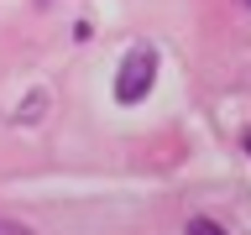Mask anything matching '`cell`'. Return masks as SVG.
Returning <instances> with one entry per match:
<instances>
[{
    "label": "cell",
    "instance_id": "2",
    "mask_svg": "<svg viewBox=\"0 0 251 235\" xmlns=\"http://www.w3.org/2000/svg\"><path fill=\"white\" fill-rule=\"evenodd\" d=\"M188 235H225V230H220L215 219H194V225H188Z\"/></svg>",
    "mask_w": 251,
    "mask_h": 235
},
{
    "label": "cell",
    "instance_id": "4",
    "mask_svg": "<svg viewBox=\"0 0 251 235\" xmlns=\"http://www.w3.org/2000/svg\"><path fill=\"white\" fill-rule=\"evenodd\" d=\"M246 5H251V0H246Z\"/></svg>",
    "mask_w": 251,
    "mask_h": 235
},
{
    "label": "cell",
    "instance_id": "3",
    "mask_svg": "<svg viewBox=\"0 0 251 235\" xmlns=\"http://www.w3.org/2000/svg\"><path fill=\"white\" fill-rule=\"evenodd\" d=\"M246 152H251V131H246Z\"/></svg>",
    "mask_w": 251,
    "mask_h": 235
},
{
    "label": "cell",
    "instance_id": "1",
    "mask_svg": "<svg viewBox=\"0 0 251 235\" xmlns=\"http://www.w3.org/2000/svg\"><path fill=\"white\" fill-rule=\"evenodd\" d=\"M152 84H157V52L152 47H131L121 58V68H115V99L121 105H141L152 94Z\"/></svg>",
    "mask_w": 251,
    "mask_h": 235
}]
</instances>
